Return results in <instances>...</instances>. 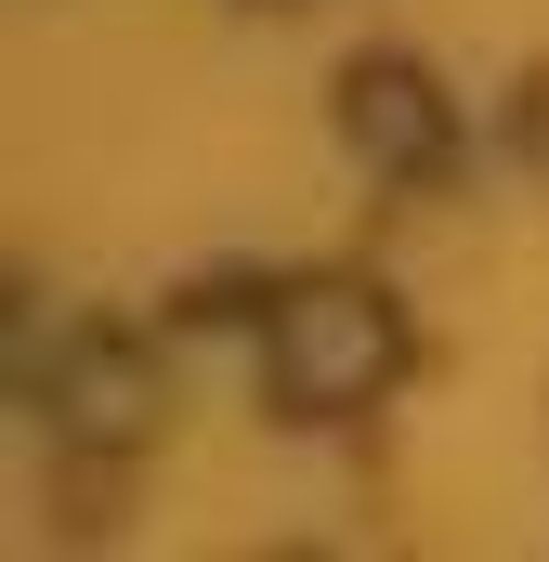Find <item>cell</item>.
I'll use <instances>...</instances> for the list:
<instances>
[{
	"label": "cell",
	"mask_w": 549,
	"mask_h": 562,
	"mask_svg": "<svg viewBox=\"0 0 549 562\" xmlns=\"http://www.w3.org/2000/svg\"><path fill=\"white\" fill-rule=\"evenodd\" d=\"M393 380V314H380V288H301L288 314H274V393L288 406H354V393H380Z\"/></svg>",
	"instance_id": "obj_1"
},
{
	"label": "cell",
	"mask_w": 549,
	"mask_h": 562,
	"mask_svg": "<svg viewBox=\"0 0 549 562\" xmlns=\"http://www.w3.org/2000/svg\"><path fill=\"white\" fill-rule=\"evenodd\" d=\"M354 132H367V157L418 170V157H445V105H432V79H406V66H367L354 79Z\"/></svg>",
	"instance_id": "obj_2"
}]
</instances>
